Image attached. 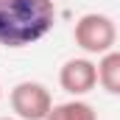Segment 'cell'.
<instances>
[{
	"mask_svg": "<svg viewBox=\"0 0 120 120\" xmlns=\"http://www.w3.org/2000/svg\"><path fill=\"white\" fill-rule=\"evenodd\" d=\"M98 81L109 95H120V50H109L98 61Z\"/></svg>",
	"mask_w": 120,
	"mask_h": 120,
	"instance_id": "obj_5",
	"label": "cell"
},
{
	"mask_svg": "<svg viewBox=\"0 0 120 120\" xmlns=\"http://www.w3.org/2000/svg\"><path fill=\"white\" fill-rule=\"evenodd\" d=\"M59 84L64 92L81 98L95 90L98 84V64L90 59H67L59 70Z\"/></svg>",
	"mask_w": 120,
	"mask_h": 120,
	"instance_id": "obj_4",
	"label": "cell"
},
{
	"mask_svg": "<svg viewBox=\"0 0 120 120\" xmlns=\"http://www.w3.org/2000/svg\"><path fill=\"white\" fill-rule=\"evenodd\" d=\"M11 109L20 120H45L53 109L50 90L39 81H20L11 90Z\"/></svg>",
	"mask_w": 120,
	"mask_h": 120,
	"instance_id": "obj_3",
	"label": "cell"
},
{
	"mask_svg": "<svg viewBox=\"0 0 120 120\" xmlns=\"http://www.w3.org/2000/svg\"><path fill=\"white\" fill-rule=\"evenodd\" d=\"M45 120H98L95 106L87 101H67V103H53Z\"/></svg>",
	"mask_w": 120,
	"mask_h": 120,
	"instance_id": "obj_6",
	"label": "cell"
},
{
	"mask_svg": "<svg viewBox=\"0 0 120 120\" xmlns=\"http://www.w3.org/2000/svg\"><path fill=\"white\" fill-rule=\"evenodd\" d=\"M56 25L53 0H0V45L20 50L45 39Z\"/></svg>",
	"mask_w": 120,
	"mask_h": 120,
	"instance_id": "obj_1",
	"label": "cell"
},
{
	"mask_svg": "<svg viewBox=\"0 0 120 120\" xmlns=\"http://www.w3.org/2000/svg\"><path fill=\"white\" fill-rule=\"evenodd\" d=\"M0 120H20V117H0Z\"/></svg>",
	"mask_w": 120,
	"mask_h": 120,
	"instance_id": "obj_7",
	"label": "cell"
},
{
	"mask_svg": "<svg viewBox=\"0 0 120 120\" xmlns=\"http://www.w3.org/2000/svg\"><path fill=\"white\" fill-rule=\"evenodd\" d=\"M0 95H3V90H0Z\"/></svg>",
	"mask_w": 120,
	"mask_h": 120,
	"instance_id": "obj_8",
	"label": "cell"
},
{
	"mask_svg": "<svg viewBox=\"0 0 120 120\" xmlns=\"http://www.w3.org/2000/svg\"><path fill=\"white\" fill-rule=\"evenodd\" d=\"M73 39H75V45H78L84 53L103 56V53H109V50L115 48V42H117V28H115V22H112L106 14H84V17L75 22Z\"/></svg>",
	"mask_w": 120,
	"mask_h": 120,
	"instance_id": "obj_2",
	"label": "cell"
}]
</instances>
